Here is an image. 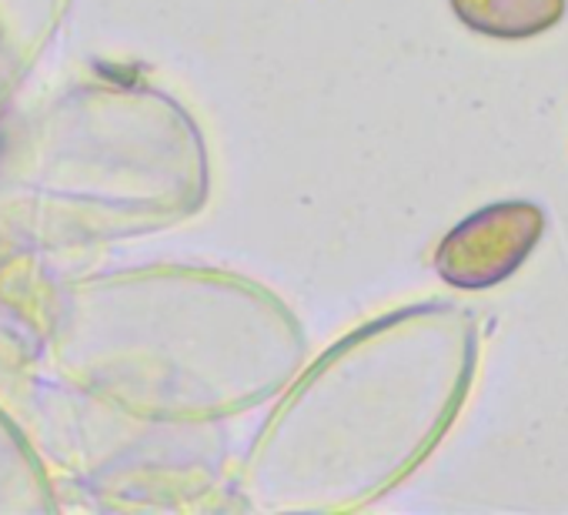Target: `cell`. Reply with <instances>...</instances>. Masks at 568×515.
<instances>
[{"label":"cell","mask_w":568,"mask_h":515,"mask_svg":"<svg viewBox=\"0 0 568 515\" xmlns=\"http://www.w3.org/2000/svg\"><path fill=\"white\" fill-rule=\"evenodd\" d=\"M545 211L535 201H491L445 231L432 265L435 275L458 292H485L508 282L538 248Z\"/></svg>","instance_id":"cell-1"},{"label":"cell","mask_w":568,"mask_h":515,"mask_svg":"<svg viewBox=\"0 0 568 515\" xmlns=\"http://www.w3.org/2000/svg\"><path fill=\"white\" fill-rule=\"evenodd\" d=\"M462 28L491 41H528L558 28L568 0H448Z\"/></svg>","instance_id":"cell-2"}]
</instances>
